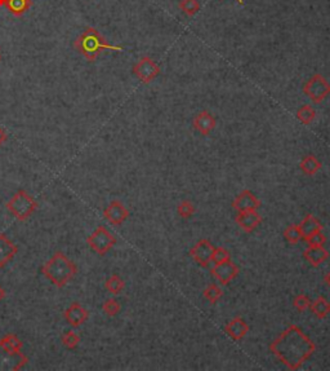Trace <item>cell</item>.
<instances>
[{"label": "cell", "instance_id": "1", "mask_svg": "<svg viewBox=\"0 0 330 371\" xmlns=\"http://www.w3.org/2000/svg\"><path fill=\"white\" fill-rule=\"evenodd\" d=\"M270 349L288 368L297 370L314 355L316 346L300 327L290 324L271 343Z\"/></svg>", "mask_w": 330, "mask_h": 371}, {"label": "cell", "instance_id": "2", "mask_svg": "<svg viewBox=\"0 0 330 371\" xmlns=\"http://www.w3.org/2000/svg\"><path fill=\"white\" fill-rule=\"evenodd\" d=\"M40 272L52 285L62 289L77 275L78 267L65 253L57 251L40 268Z\"/></svg>", "mask_w": 330, "mask_h": 371}, {"label": "cell", "instance_id": "3", "mask_svg": "<svg viewBox=\"0 0 330 371\" xmlns=\"http://www.w3.org/2000/svg\"><path fill=\"white\" fill-rule=\"evenodd\" d=\"M74 48L84 56L88 61L93 62L96 61L102 51H116L123 52L124 48L120 45H112L107 43L106 39L99 34L98 30L94 28H87L74 41Z\"/></svg>", "mask_w": 330, "mask_h": 371}, {"label": "cell", "instance_id": "4", "mask_svg": "<svg viewBox=\"0 0 330 371\" xmlns=\"http://www.w3.org/2000/svg\"><path fill=\"white\" fill-rule=\"evenodd\" d=\"M36 208H38V202L23 189H19L7 202V210L19 221L28 220L29 217L36 211Z\"/></svg>", "mask_w": 330, "mask_h": 371}, {"label": "cell", "instance_id": "5", "mask_svg": "<svg viewBox=\"0 0 330 371\" xmlns=\"http://www.w3.org/2000/svg\"><path fill=\"white\" fill-rule=\"evenodd\" d=\"M303 92L312 102L320 104L330 95V83L320 73H316L304 83Z\"/></svg>", "mask_w": 330, "mask_h": 371}, {"label": "cell", "instance_id": "6", "mask_svg": "<svg viewBox=\"0 0 330 371\" xmlns=\"http://www.w3.org/2000/svg\"><path fill=\"white\" fill-rule=\"evenodd\" d=\"M87 243L90 248L99 256H105L116 243L114 234L105 226H98L87 238Z\"/></svg>", "mask_w": 330, "mask_h": 371}, {"label": "cell", "instance_id": "7", "mask_svg": "<svg viewBox=\"0 0 330 371\" xmlns=\"http://www.w3.org/2000/svg\"><path fill=\"white\" fill-rule=\"evenodd\" d=\"M133 74L138 78L143 84H148L160 74V66L150 57L139 58L138 62L133 66Z\"/></svg>", "mask_w": 330, "mask_h": 371}, {"label": "cell", "instance_id": "8", "mask_svg": "<svg viewBox=\"0 0 330 371\" xmlns=\"http://www.w3.org/2000/svg\"><path fill=\"white\" fill-rule=\"evenodd\" d=\"M214 246L212 245L209 239L204 238L200 239L192 246V248L190 250V255L191 258L196 261L200 267L208 268L212 261V256H213Z\"/></svg>", "mask_w": 330, "mask_h": 371}, {"label": "cell", "instance_id": "9", "mask_svg": "<svg viewBox=\"0 0 330 371\" xmlns=\"http://www.w3.org/2000/svg\"><path fill=\"white\" fill-rule=\"evenodd\" d=\"M210 272H212L213 277L218 281L219 285L226 286L232 280L238 277L240 269L235 263H232V260H227L223 263H219V264H214Z\"/></svg>", "mask_w": 330, "mask_h": 371}, {"label": "cell", "instance_id": "10", "mask_svg": "<svg viewBox=\"0 0 330 371\" xmlns=\"http://www.w3.org/2000/svg\"><path fill=\"white\" fill-rule=\"evenodd\" d=\"M104 217L112 225H121L129 217V211L120 201H112L104 210Z\"/></svg>", "mask_w": 330, "mask_h": 371}, {"label": "cell", "instance_id": "11", "mask_svg": "<svg viewBox=\"0 0 330 371\" xmlns=\"http://www.w3.org/2000/svg\"><path fill=\"white\" fill-rule=\"evenodd\" d=\"M232 207L238 212L257 211L261 207V201L250 190H243L232 202Z\"/></svg>", "mask_w": 330, "mask_h": 371}, {"label": "cell", "instance_id": "12", "mask_svg": "<svg viewBox=\"0 0 330 371\" xmlns=\"http://www.w3.org/2000/svg\"><path fill=\"white\" fill-rule=\"evenodd\" d=\"M63 317H65L66 322L72 327H80L89 317V312L79 304L78 302L70 304L67 309L63 312Z\"/></svg>", "mask_w": 330, "mask_h": 371}, {"label": "cell", "instance_id": "13", "mask_svg": "<svg viewBox=\"0 0 330 371\" xmlns=\"http://www.w3.org/2000/svg\"><path fill=\"white\" fill-rule=\"evenodd\" d=\"M29 358L23 353L12 355L0 348V370H19L28 363Z\"/></svg>", "mask_w": 330, "mask_h": 371}, {"label": "cell", "instance_id": "14", "mask_svg": "<svg viewBox=\"0 0 330 371\" xmlns=\"http://www.w3.org/2000/svg\"><path fill=\"white\" fill-rule=\"evenodd\" d=\"M192 126H194V128L196 129L197 132L204 136H208L216 128L217 121L213 117V114L209 113L208 110H202L199 114H196V117L192 121Z\"/></svg>", "mask_w": 330, "mask_h": 371}, {"label": "cell", "instance_id": "15", "mask_svg": "<svg viewBox=\"0 0 330 371\" xmlns=\"http://www.w3.org/2000/svg\"><path fill=\"white\" fill-rule=\"evenodd\" d=\"M235 221L246 233H251L254 229L262 223V217L257 211H245V212H238Z\"/></svg>", "mask_w": 330, "mask_h": 371}, {"label": "cell", "instance_id": "16", "mask_svg": "<svg viewBox=\"0 0 330 371\" xmlns=\"http://www.w3.org/2000/svg\"><path fill=\"white\" fill-rule=\"evenodd\" d=\"M224 331H226V334L230 338L239 341L245 338V335L249 331V326L244 318H241V317H234V318L230 319L226 323Z\"/></svg>", "mask_w": 330, "mask_h": 371}, {"label": "cell", "instance_id": "17", "mask_svg": "<svg viewBox=\"0 0 330 371\" xmlns=\"http://www.w3.org/2000/svg\"><path fill=\"white\" fill-rule=\"evenodd\" d=\"M18 252V247L4 233H0V269L6 267Z\"/></svg>", "mask_w": 330, "mask_h": 371}, {"label": "cell", "instance_id": "18", "mask_svg": "<svg viewBox=\"0 0 330 371\" xmlns=\"http://www.w3.org/2000/svg\"><path fill=\"white\" fill-rule=\"evenodd\" d=\"M303 256L310 264L314 267H319L329 258V252L324 248V246H310L307 250L303 252Z\"/></svg>", "mask_w": 330, "mask_h": 371}, {"label": "cell", "instance_id": "19", "mask_svg": "<svg viewBox=\"0 0 330 371\" xmlns=\"http://www.w3.org/2000/svg\"><path fill=\"white\" fill-rule=\"evenodd\" d=\"M298 226H299V230L303 239L309 238L310 236H312L316 231L322 230L321 223H320L319 219L315 217L314 215H306L304 219L298 224Z\"/></svg>", "mask_w": 330, "mask_h": 371}, {"label": "cell", "instance_id": "20", "mask_svg": "<svg viewBox=\"0 0 330 371\" xmlns=\"http://www.w3.org/2000/svg\"><path fill=\"white\" fill-rule=\"evenodd\" d=\"M33 0H0V7H6L14 17H21L29 11Z\"/></svg>", "mask_w": 330, "mask_h": 371}, {"label": "cell", "instance_id": "21", "mask_svg": "<svg viewBox=\"0 0 330 371\" xmlns=\"http://www.w3.org/2000/svg\"><path fill=\"white\" fill-rule=\"evenodd\" d=\"M22 346H23V343L16 334H7L0 339V348L4 349L6 352L12 353V355L21 353Z\"/></svg>", "mask_w": 330, "mask_h": 371}, {"label": "cell", "instance_id": "22", "mask_svg": "<svg viewBox=\"0 0 330 371\" xmlns=\"http://www.w3.org/2000/svg\"><path fill=\"white\" fill-rule=\"evenodd\" d=\"M300 170L303 173L309 175V176H314L315 173L319 172L321 170L322 165L315 155H307L300 160Z\"/></svg>", "mask_w": 330, "mask_h": 371}, {"label": "cell", "instance_id": "23", "mask_svg": "<svg viewBox=\"0 0 330 371\" xmlns=\"http://www.w3.org/2000/svg\"><path fill=\"white\" fill-rule=\"evenodd\" d=\"M310 308L317 318L324 319L330 313V303L324 296H319L314 303H311Z\"/></svg>", "mask_w": 330, "mask_h": 371}, {"label": "cell", "instance_id": "24", "mask_svg": "<svg viewBox=\"0 0 330 371\" xmlns=\"http://www.w3.org/2000/svg\"><path fill=\"white\" fill-rule=\"evenodd\" d=\"M125 287V282H124L123 278L117 274H112L111 277H109L105 282V289L112 295H119Z\"/></svg>", "mask_w": 330, "mask_h": 371}, {"label": "cell", "instance_id": "25", "mask_svg": "<svg viewBox=\"0 0 330 371\" xmlns=\"http://www.w3.org/2000/svg\"><path fill=\"white\" fill-rule=\"evenodd\" d=\"M297 119L300 122V123L306 124V126H309L314 122L315 117H316V111H315L314 107L311 105H302L297 110Z\"/></svg>", "mask_w": 330, "mask_h": 371}, {"label": "cell", "instance_id": "26", "mask_svg": "<svg viewBox=\"0 0 330 371\" xmlns=\"http://www.w3.org/2000/svg\"><path fill=\"white\" fill-rule=\"evenodd\" d=\"M61 341H62V344L65 348H67L71 351V349H75L78 345H79L80 336L78 335L75 331L67 330L62 334V336H61Z\"/></svg>", "mask_w": 330, "mask_h": 371}, {"label": "cell", "instance_id": "27", "mask_svg": "<svg viewBox=\"0 0 330 371\" xmlns=\"http://www.w3.org/2000/svg\"><path fill=\"white\" fill-rule=\"evenodd\" d=\"M178 7L188 17L195 16L200 11V4L197 0H181Z\"/></svg>", "mask_w": 330, "mask_h": 371}, {"label": "cell", "instance_id": "28", "mask_svg": "<svg viewBox=\"0 0 330 371\" xmlns=\"http://www.w3.org/2000/svg\"><path fill=\"white\" fill-rule=\"evenodd\" d=\"M102 311H104L109 317H115L120 313L121 305L116 299H107L106 302L102 304Z\"/></svg>", "mask_w": 330, "mask_h": 371}, {"label": "cell", "instance_id": "29", "mask_svg": "<svg viewBox=\"0 0 330 371\" xmlns=\"http://www.w3.org/2000/svg\"><path fill=\"white\" fill-rule=\"evenodd\" d=\"M223 295V291L218 285H209L207 289L204 290V297L209 303H217Z\"/></svg>", "mask_w": 330, "mask_h": 371}, {"label": "cell", "instance_id": "30", "mask_svg": "<svg viewBox=\"0 0 330 371\" xmlns=\"http://www.w3.org/2000/svg\"><path fill=\"white\" fill-rule=\"evenodd\" d=\"M284 237L288 242L292 243V245H297L302 238V234H300L299 226L298 225H289L284 230Z\"/></svg>", "mask_w": 330, "mask_h": 371}, {"label": "cell", "instance_id": "31", "mask_svg": "<svg viewBox=\"0 0 330 371\" xmlns=\"http://www.w3.org/2000/svg\"><path fill=\"white\" fill-rule=\"evenodd\" d=\"M177 212L183 219H188L195 214V206L190 201H182L178 204Z\"/></svg>", "mask_w": 330, "mask_h": 371}, {"label": "cell", "instance_id": "32", "mask_svg": "<svg viewBox=\"0 0 330 371\" xmlns=\"http://www.w3.org/2000/svg\"><path fill=\"white\" fill-rule=\"evenodd\" d=\"M311 299H310L307 295L304 294H300L297 295L293 300V305L295 307V309H298L299 312H304L306 309H309L311 307Z\"/></svg>", "mask_w": 330, "mask_h": 371}, {"label": "cell", "instance_id": "33", "mask_svg": "<svg viewBox=\"0 0 330 371\" xmlns=\"http://www.w3.org/2000/svg\"><path fill=\"white\" fill-rule=\"evenodd\" d=\"M227 260H231L230 251L223 247H214L213 256H212V261H214V264H219V263H223Z\"/></svg>", "mask_w": 330, "mask_h": 371}, {"label": "cell", "instance_id": "34", "mask_svg": "<svg viewBox=\"0 0 330 371\" xmlns=\"http://www.w3.org/2000/svg\"><path fill=\"white\" fill-rule=\"evenodd\" d=\"M306 242L309 243V246H324L326 242V238L322 234V230H320L310 236L309 238H306Z\"/></svg>", "mask_w": 330, "mask_h": 371}, {"label": "cell", "instance_id": "35", "mask_svg": "<svg viewBox=\"0 0 330 371\" xmlns=\"http://www.w3.org/2000/svg\"><path fill=\"white\" fill-rule=\"evenodd\" d=\"M6 141H7V133H6V131L0 127V146L3 145Z\"/></svg>", "mask_w": 330, "mask_h": 371}, {"label": "cell", "instance_id": "36", "mask_svg": "<svg viewBox=\"0 0 330 371\" xmlns=\"http://www.w3.org/2000/svg\"><path fill=\"white\" fill-rule=\"evenodd\" d=\"M4 297H6V290H4L3 287L0 286V302H2V300H3Z\"/></svg>", "mask_w": 330, "mask_h": 371}, {"label": "cell", "instance_id": "37", "mask_svg": "<svg viewBox=\"0 0 330 371\" xmlns=\"http://www.w3.org/2000/svg\"><path fill=\"white\" fill-rule=\"evenodd\" d=\"M324 280H325V282H326L327 285H329V286H330V273H329V274H327V275H325Z\"/></svg>", "mask_w": 330, "mask_h": 371}, {"label": "cell", "instance_id": "38", "mask_svg": "<svg viewBox=\"0 0 330 371\" xmlns=\"http://www.w3.org/2000/svg\"><path fill=\"white\" fill-rule=\"evenodd\" d=\"M238 2H239V4H240V6H244L243 0H238Z\"/></svg>", "mask_w": 330, "mask_h": 371}, {"label": "cell", "instance_id": "39", "mask_svg": "<svg viewBox=\"0 0 330 371\" xmlns=\"http://www.w3.org/2000/svg\"><path fill=\"white\" fill-rule=\"evenodd\" d=\"M0 60H2V55H0Z\"/></svg>", "mask_w": 330, "mask_h": 371}]
</instances>
